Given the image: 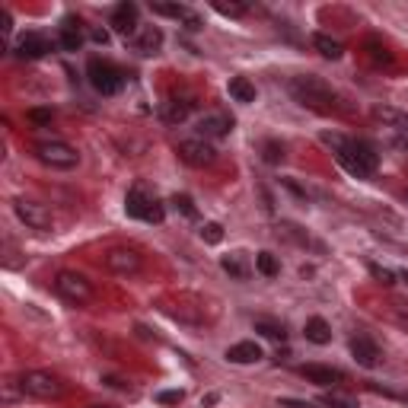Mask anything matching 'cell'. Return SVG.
<instances>
[{"label": "cell", "instance_id": "cell-1", "mask_svg": "<svg viewBox=\"0 0 408 408\" xmlns=\"http://www.w3.org/2000/svg\"><path fill=\"white\" fill-rule=\"evenodd\" d=\"M291 96L297 99L303 109H312V112H332L335 105V90L325 84L322 77H291V84H287Z\"/></svg>", "mask_w": 408, "mask_h": 408}, {"label": "cell", "instance_id": "cell-2", "mask_svg": "<svg viewBox=\"0 0 408 408\" xmlns=\"http://www.w3.org/2000/svg\"><path fill=\"white\" fill-rule=\"evenodd\" d=\"M332 153L341 166L351 176H357V179H370L376 173V166H380V153H376L374 144H367V140H345Z\"/></svg>", "mask_w": 408, "mask_h": 408}, {"label": "cell", "instance_id": "cell-3", "mask_svg": "<svg viewBox=\"0 0 408 408\" xmlns=\"http://www.w3.org/2000/svg\"><path fill=\"white\" fill-rule=\"evenodd\" d=\"M16 383H20L22 395H35V399H61L67 393V383L58 374H48V370H26Z\"/></svg>", "mask_w": 408, "mask_h": 408}, {"label": "cell", "instance_id": "cell-4", "mask_svg": "<svg viewBox=\"0 0 408 408\" xmlns=\"http://www.w3.org/2000/svg\"><path fill=\"white\" fill-rule=\"evenodd\" d=\"M32 150H35V159H39V163H45L48 169H74L77 163H80L77 147H70L67 140H58V138L39 140Z\"/></svg>", "mask_w": 408, "mask_h": 408}, {"label": "cell", "instance_id": "cell-5", "mask_svg": "<svg viewBox=\"0 0 408 408\" xmlns=\"http://www.w3.org/2000/svg\"><path fill=\"white\" fill-rule=\"evenodd\" d=\"M86 77H90L93 90L103 93V96H115V93L125 86V74H121L115 64L103 61V58H93V61L86 64Z\"/></svg>", "mask_w": 408, "mask_h": 408}, {"label": "cell", "instance_id": "cell-6", "mask_svg": "<svg viewBox=\"0 0 408 408\" xmlns=\"http://www.w3.org/2000/svg\"><path fill=\"white\" fill-rule=\"evenodd\" d=\"M125 211L128 217H138V221H147V223H163V204L157 198L144 192L140 185H131L125 195Z\"/></svg>", "mask_w": 408, "mask_h": 408}, {"label": "cell", "instance_id": "cell-7", "mask_svg": "<svg viewBox=\"0 0 408 408\" xmlns=\"http://www.w3.org/2000/svg\"><path fill=\"white\" fill-rule=\"evenodd\" d=\"M55 291L61 294L67 303H90L93 300V284L77 271H58L55 275Z\"/></svg>", "mask_w": 408, "mask_h": 408}, {"label": "cell", "instance_id": "cell-8", "mask_svg": "<svg viewBox=\"0 0 408 408\" xmlns=\"http://www.w3.org/2000/svg\"><path fill=\"white\" fill-rule=\"evenodd\" d=\"M176 153H179V159L185 163V166H195V169H204V166H214V163H217L214 144H208V140H201V138L179 140Z\"/></svg>", "mask_w": 408, "mask_h": 408}, {"label": "cell", "instance_id": "cell-9", "mask_svg": "<svg viewBox=\"0 0 408 408\" xmlns=\"http://www.w3.org/2000/svg\"><path fill=\"white\" fill-rule=\"evenodd\" d=\"M13 214L20 217L29 230H39V233H48V230H51L48 208H45V204H39V201H32V198H16L13 201Z\"/></svg>", "mask_w": 408, "mask_h": 408}, {"label": "cell", "instance_id": "cell-10", "mask_svg": "<svg viewBox=\"0 0 408 408\" xmlns=\"http://www.w3.org/2000/svg\"><path fill=\"white\" fill-rule=\"evenodd\" d=\"M195 131H198L201 140H221L227 138L230 131H233V118L223 115V112H211V115H201L198 118V125H195Z\"/></svg>", "mask_w": 408, "mask_h": 408}, {"label": "cell", "instance_id": "cell-11", "mask_svg": "<svg viewBox=\"0 0 408 408\" xmlns=\"http://www.w3.org/2000/svg\"><path fill=\"white\" fill-rule=\"evenodd\" d=\"M140 256L134 249H109L105 252V268L112 275H138L140 271Z\"/></svg>", "mask_w": 408, "mask_h": 408}, {"label": "cell", "instance_id": "cell-12", "mask_svg": "<svg viewBox=\"0 0 408 408\" xmlns=\"http://www.w3.org/2000/svg\"><path fill=\"white\" fill-rule=\"evenodd\" d=\"M348 348H351V357L357 360L360 367H367V370H374V367L380 364V348H376L374 338H367V335H354Z\"/></svg>", "mask_w": 408, "mask_h": 408}, {"label": "cell", "instance_id": "cell-13", "mask_svg": "<svg viewBox=\"0 0 408 408\" xmlns=\"http://www.w3.org/2000/svg\"><path fill=\"white\" fill-rule=\"evenodd\" d=\"M300 374H303L310 383H316V386H335V383L345 380V374H341V370L325 367V364H303V367H300Z\"/></svg>", "mask_w": 408, "mask_h": 408}, {"label": "cell", "instance_id": "cell-14", "mask_svg": "<svg viewBox=\"0 0 408 408\" xmlns=\"http://www.w3.org/2000/svg\"><path fill=\"white\" fill-rule=\"evenodd\" d=\"M192 109H195L192 99H166V103H159V118L166 125H182L192 115Z\"/></svg>", "mask_w": 408, "mask_h": 408}, {"label": "cell", "instance_id": "cell-15", "mask_svg": "<svg viewBox=\"0 0 408 408\" xmlns=\"http://www.w3.org/2000/svg\"><path fill=\"white\" fill-rule=\"evenodd\" d=\"M112 29L121 35L138 32V7H134V4H118V7L112 10Z\"/></svg>", "mask_w": 408, "mask_h": 408}, {"label": "cell", "instance_id": "cell-16", "mask_svg": "<svg viewBox=\"0 0 408 408\" xmlns=\"http://www.w3.org/2000/svg\"><path fill=\"white\" fill-rule=\"evenodd\" d=\"M45 51H48V39L39 32H26L16 42V55L22 58V61H35V58H45Z\"/></svg>", "mask_w": 408, "mask_h": 408}, {"label": "cell", "instance_id": "cell-17", "mask_svg": "<svg viewBox=\"0 0 408 408\" xmlns=\"http://www.w3.org/2000/svg\"><path fill=\"white\" fill-rule=\"evenodd\" d=\"M58 45H61L64 51H80L84 48V32H80V20H74V16H67L61 26V32H58Z\"/></svg>", "mask_w": 408, "mask_h": 408}, {"label": "cell", "instance_id": "cell-18", "mask_svg": "<svg viewBox=\"0 0 408 408\" xmlns=\"http://www.w3.org/2000/svg\"><path fill=\"white\" fill-rule=\"evenodd\" d=\"M374 118L380 121L383 128H393V131L408 134V115H405V112H399V109H393V105H376Z\"/></svg>", "mask_w": 408, "mask_h": 408}, {"label": "cell", "instance_id": "cell-19", "mask_svg": "<svg viewBox=\"0 0 408 408\" xmlns=\"http://www.w3.org/2000/svg\"><path fill=\"white\" fill-rule=\"evenodd\" d=\"M227 360L230 364H256L262 360V348L256 341H236L233 348H227Z\"/></svg>", "mask_w": 408, "mask_h": 408}, {"label": "cell", "instance_id": "cell-20", "mask_svg": "<svg viewBox=\"0 0 408 408\" xmlns=\"http://www.w3.org/2000/svg\"><path fill=\"white\" fill-rule=\"evenodd\" d=\"M303 335H306V341H312V345H329V341H332V325L325 322L322 316H312V319H306Z\"/></svg>", "mask_w": 408, "mask_h": 408}, {"label": "cell", "instance_id": "cell-21", "mask_svg": "<svg viewBox=\"0 0 408 408\" xmlns=\"http://www.w3.org/2000/svg\"><path fill=\"white\" fill-rule=\"evenodd\" d=\"M312 48H316L322 58H329V61H338V58L345 55V48H341L338 39H332V35H325V32L312 35Z\"/></svg>", "mask_w": 408, "mask_h": 408}, {"label": "cell", "instance_id": "cell-22", "mask_svg": "<svg viewBox=\"0 0 408 408\" xmlns=\"http://www.w3.org/2000/svg\"><path fill=\"white\" fill-rule=\"evenodd\" d=\"M134 45H138L140 55H157V51L163 48V32H159L157 26H147L144 32L138 35V42H134Z\"/></svg>", "mask_w": 408, "mask_h": 408}, {"label": "cell", "instance_id": "cell-23", "mask_svg": "<svg viewBox=\"0 0 408 408\" xmlns=\"http://www.w3.org/2000/svg\"><path fill=\"white\" fill-rule=\"evenodd\" d=\"M227 90H230V96H233L236 103H242V105L256 103V86L249 84V77H233Z\"/></svg>", "mask_w": 408, "mask_h": 408}, {"label": "cell", "instance_id": "cell-24", "mask_svg": "<svg viewBox=\"0 0 408 408\" xmlns=\"http://www.w3.org/2000/svg\"><path fill=\"white\" fill-rule=\"evenodd\" d=\"M221 268L227 271L230 277H236V281H246V277H249V268H246V262H242V252H230V256H223Z\"/></svg>", "mask_w": 408, "mask_h": 408}, {"label": "cell", "instance_id": "cell-25", "mask_svg": "<svg viewBox=\"0 0 408 408\" xmlns=\"http://www.w3.org/2000/svg\"><path fill=\"white\" fill-rule=\"evenodd\" d=\"M150 10H153V13H157V16H169V20H192V10H188L185 7V4H150Z\"/></svg>", "mask_w": 408, "mask_h": 408}, {"label": "cell", "instance_id": "cell-26", "mask_svg": "<svg viewBox=\"0 0 408 408\" xmlns=\"http://www.w3.org/2000/svg\"><path fill=\"white\" fill-rule=\"evenodd\" d=\"M367 55H370V61H374L376 67H393V64H395L393 51H389L386 45H380L376 39H370V42H367Z\"/></svg>", "mask_w": 408, "mask_h": 408}, {"label": "cell", "instance_id": "cell-27", "mask_svg": "<svg viewBox=\"0 0 408 408\" xmlns=\"http://www.w3.org/2000/svg\"><path fill=\"white\" fill-rule=\"evenodd\" d=\"M256 332H262L265 338H271V341L287 338V329H284L281 322H275V319H256Z\"/></svg>", "mask_w": 408, "mask_h": 408}, {"label": "cell", "instance_id": "cell-28", "mask_svg": "<svg viewBox=\"0 0 408 408\" xmlns=\"http://www.w3.org/2000/svg\"><path fill=\"white\" fill-rule=\"evenodd\" d=\"M256 268H258V275H265V277H277V275H281V262L275 258V252H258V256H256Z\"/></svg>", "mask_w": 408, "mask_h": 408}, {"label": "cell", "instance_id": "cell-29", "mask_svg": "<svg viewBox=\"0 0 408 408\" xmlns=\"http://www.w3.org/2000/svg\"><path fill=\"white\" fill-rule=\"evenodd\" d=\"M367 271H370V275H374V281L383 284V287H393V284H399V275H395L393 268H383V265L370 262V265H367Z\"/></svg>", "mask_w": 408, "mask_h": 408}, {"label": "cell", "instance_id": "cell-30", "mask_svg": "<svg viewBox=\"0 0 408 408\" xmlns=\"http://www.w3.org/2000/svg\"><path fill=\"white\" fill-rule=\"evenodd\" d=\"M262 159H265V163H271V166L284 163V144H277V140H265V144H262Z\"/></svg>", "mask_w": 408, "mask_h": 408}, {"label": "cell", "instance_id": "cell-31", "mask_svg": "<svg viewBox=\"0 0 408 408\" xmlns=\"http://www.w3.org/2000/svg\"><path fill=\"white\" fill-rule=\"evenodd\" d=\"M173 204H176V211H179L182 217H188V221H198V208H195V201L188 198V195H173Z\"/></svg>", "mask_w": 408, "mask_h": 408}, {"label": "cell", "instance_id": "cell-32", "mask_svg": "<svg viewBox=\"0 0 408 408\" xmlns=\"http://www.w3.org/2000/svg\"><path fill=\"white\" fill-rule=\"evenodd\" d=\"M214 10L221 16H230V20H239V16L249 13V7H246V4H214Z\"/></svg>", "mask_w": 408, "mask_h": 408}, {"label": "cell", "instance_id": "cell-33", "mask_svg": "<svg viewBox=\"0 0 408 408\" xmlns=\"http://www.w3.org/2000/svg\"><path fill=\"white\" fill-rule=\"evenodd\" d=\"M201 239L208 242V246H217V242L223 239V227L221 223H204V227H201Z\"/></svg>", "mask_w": 408, "mask_h": 408}, {"label": "cell", "instance_id": "cell-34", "mask_svg": "<svg viewBox=\"0 0 408 408\" xmlns=\"http://www.w3.org/2000/svg\"><path fill=\"white\" fill-rule=\"evenodd\" d=\"M277 233H284V236H287V239L300 242V246H306V242H310V236H306L303 230L297 227V223H281V230H277Z\"/></svg>", "mask_w": 408, "mask_h": 408}, {"label": "cell", "instance_id": "cell-35", "mask_svg": "<svg viewBox=\"0 0 408 408\" xmlns=\"http://www.w3.org/2000/svg\"><path fill=\"white\" fill-rule=\"evenodd\" d=\"M26 118H29V121H32V125L45 128V125H51V118H55V112H51V109H29V112H26Z\"/></svg>", "mask_w": 408, "mask_h": 408}, {"label": "cell", "instance_id": "cell-36", "mask_svg": "<svg viewBox=\"0 0 408 408\" xmlns=\"http://www.w3.org/2000/svg\"><path fill=\"white\" fill-rule=\"evenodd\" d=\"M182 399H185V393H182V389H163V393L157 395L159 405H179Z\"/></svg>", "mask_w": 408, "mask_h": 408}, {"label": "cell", "instance_id": "cell-37", "mask_svg": "<svg viewBox=\"0 0 408 408\" xmlns=\"http://www.w3.org/2000/svg\"><path fill=\"white\" fill-rule=\"evenodd\" d=\"M16 386H20V383H13V380L4 383V402H7V405H13V402H16Z\"/></svg>", "mask_w": 408, "mask_h": 408}, {"label": "cell", "instance_id": "cell-38", "mask_svg": "<svg viewBox=\"0 0 408 408\" xmlns=\"http://www.w3.org/2000/svg\"><path fill=\"white\" fill-rule=\"evenodd\" d=\"M281 182H284V188H291V192L297 195L300 201H306V198H310V192H306V188H300V185H297V182H294V179H281Z\"/></svg>", "mask_w": 408, "mask_h": 408}, {"label": "cell", "instance_id": "cell-39", "mask_svg": "<svg viewBox=\"0 0 408 408\" xmlns=\"http://www.w3.org/2000/svg\"><path fill=\"white\" fill-rule=\"evenodd\" d=\"M277 405L281 408H312L310 402H303V399H277Z\"/></svg>", "mask_w": 408, "mask_h": 408}, {"label": "cell", "instance_id": "cell-40", "mask_svg": "<svg viewBox=\"0 0 408 408\" xmlns=\"http://www.w3.org/2000/svg\"><path fill=\"white\" fill-rule=\"evenodd\" d=\"M0 22H4V26H0V32L10 35V29H13V16H10V10H4V13H0Z\"/></svg>", "mask_w": 408, "mask_h": 408}, {"label": "cell", "instance_id": "cell-41", "mask_svg": "<svg viewBox=\"0 0 408 408\" xmlns=\"http://www.w3.org/2000/svg\"><path fill=\"white\" fill-rule=\"evenodd\" d=\"M93 42H96V45H109V29H93Z\"/></svg>", "mask_w": 408, "mask_h": 408}, {"label": "cell", "instance_id": "cell-42", "mask_svg": "<svg viewBox=\"0 0 408 408\" xmlns=\"http://www.w3.org/2000/svg\"><path fill=\"white\" fill-rule=\"evenodd\" d=\"M322 405H329V408H351L345 399H332V395H325V399H322Z\"/></svg>", "mask_w": 408, "mask_h": 408}, {"label": "cell", "instance_id": "cell-43", "mask_svg": "<svg viewBox=\"0 0 408 408\" xmlns=\"http://www.w3.org/2000/svg\"><path fill=\"white\" fill-rule=\"evenodd\" d=\"M399 277H402V281H405V284H408V268H405V271H402V275H399Z\"/></svg>", "mask_w": 408, "mask_h": 408}, {"label": "cell", "instance_id": "cell-44", "mask_svg": "<svg viewBox=\"0 0 408 408\" xmlns=\"http://www.w3.org/2000/svg\"><path fill=\"white\" fill-rule=\"evenodd\" d=\"M90 408H115V405H90Z\"/></svg>", "mask_w": 408, "mask_h": 408}, {"label": "cell", "instance_id": "cell-45", "mask_svg": "<svg viewBox=\"0 0 408 408\" xmlns=\"http://www.w3.org/2000/svg\"><path fill=\"white\" fill-rule=\"evenodd\" d=\"M405 201H408V192H405Z\"/></svg>", "mask_w": 408, "mask_h": 408}]
</instances>
